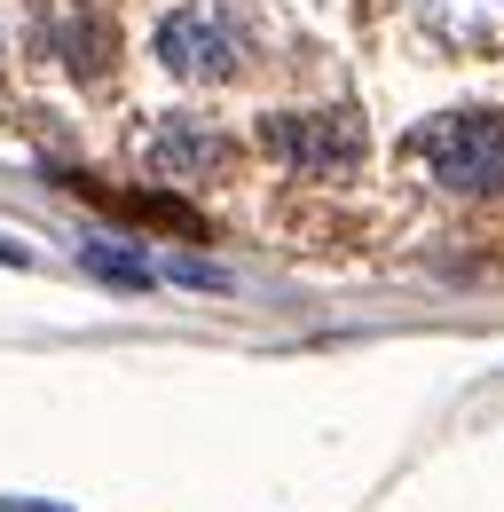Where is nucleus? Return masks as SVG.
I'll list each match as a JSON object with an SVG mask.
<instances>
[{"label": "nucleus", "instance_id": "f257e3e1", "mask_svg": "<svg viewBox=\"0 0 504 512\" xmlns=\"http://www.w3.org/2000/svg\"><path fill=\"white\" fill-rule=\"evenodd\" d=\"M410 158L449 197H504V111H449L410 134Z\"/></svg>", "mask_w": 504, "mask_h": 512}, {"label": "nucleus", "instance_id": "f03ea898", "mask_svg": "<svg viewBox=\"0 0 504 512\" xmlns=\"http://www.w3.org/2000/svg\"><path fill=\"white\" fill-rule=\"evenodd\" d=\"M260 142L292 166V174H315V182H331V174H355L363 166V119L355 111H276Z\"/></svg>", "mask_w": 504, "mask_h": 512}, {"label": "nucleus", "instance_id": "7ed1b4c3", "mask_svg": "<svg viewBox=\"0 0 504 512\" xmlns=\"http://www.w3.org/2000/svg\"><path fill=\"white\" fill-rule=\"evenodd\" d=\"M134 158H142V174L150 182H205V174H221L229 166V134L197 127V119H150L142 142H134Z\"/></svg>", "mask_w": 504, "mask_h": 512}, {"label": "nucleus", "instance_id": "20e7f679", "mask_svg": "<svg viewBox=\"0 0 504 512\" xmlns=\"http://www.w3.org/2000/svg\"><path fill=\"white\" fill-rule=\"evenodd\" d=\"M158 64L174 79H229L237 71V32L221 16H205V8H174L158 24Z\"/></svg>", "mask_w": 504, "mask_h": 512}, {"label": "nucleus", "instance_id": "39448f33", "mask_svg": "<svg viewBox=\"0 0 504 512\" xmlns=\"http://www.w3.org/2000/svg\"><path fill=\"white\" fill-rule=\"evenodd\" d=\"M79 260H87V276H103V284H119V292H150V284H158V268L142 253H126V245H111V237H95Z\"/></svg>", "mask_w": 504, "mask_h": 512}, {"label": "nucleus", "instance_id": "423d86ee", "mask_svg": "<svg viewBox=\"0 0 504 512\" xmlns=\"http://www.w3.org/2000/svg\"><path fill=\"white\" fill-rule=\"evenodd\" d=\"M0 268H32V253H24L16 237H0Z\"/></svg>", "mask_w": 504, "mask_h": 512}, {"label": "nucleus", "instance_id": "0eeeda50", "mask_svg": "<svg viewBox=\"0 0 504 512\" xmlns=\"http://www.w3.org/2000/svg\"><path fill=\"white\" fill-rule=\"evenodd\" d=\"M8 512H63V505H40V497H8Z\"/></svg>", "mask_w": 504, "mask_h": 512}]
</instances>
